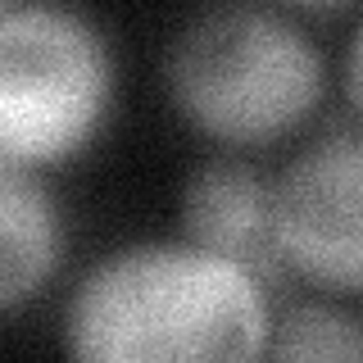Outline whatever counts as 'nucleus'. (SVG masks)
<instances>
[{
	"instance_id": "f257e3e1",
	"label": "nucleus",
	"mask_w": 363,
	"mask_h": 363,
	"mask_svg": "<svg viewBox=\"0 0 363 363\" xmlns=\"http://www.w3.org/2000/svg\"><path fill=\"white\" fill-rule=\"evenodd\" d=\"M268 332V281L191 241L113 250L64 309V350L100 363H236L264 354Z\"/></svg>"
},
{
	"instance_id": "f03ea898",
	"label": "nucleus",
	"mask_w": 363,
	"mask_h": 363,
	"mask_svg": "<svg viewBox=\"0 0 363 363\" xmlns=\"http://www.w3.org/2000/svg\"><path fill=\"white\" fill-rule=\"evenodd\" d=\"M164 86L200 136L218 145H268L313 118L327 96V60L286 14L223 5L173 37Z\"/></svg>"
},
{
	"instance_id": "7ed1b4c3",
	"label": "nucleus",
	"mask_w": 363,
	"mask_h": 363,
	"mask_svg": "<svg viewBox=\"0 0 363 363\" xmlns=\"http://www.w3.org/2000/svg\"><path fill=\"white\" fill-rule=\"evenodd\" d=\"M113 50L68 5L0 14V164L50 168L82 155L113 109Z\"/></svg>"
},
{
	"instance_id": "20e7f679",
	"label": "nucleus",
	"mask_w": 363,
	"mask_h": 363,
	"mask_svg": "<svg viewBox=\"0 0 363 363\" xmlns=\"http://www.w3.org/2000/svg\"><path fill=\"white\" fill-rule=\"evenodd\" d=\"M272 241L291 277L363 295V128L323 132L277 173Z\"/></svg>"
},
{
	"instance_id": "39448f33",
	"label": "nucleus",
	"mask_w": 363,
	"mask_h": 363,
	"mask_svg": "<svg viewBox=\"0 0 363 363\" xmlns=\"http://www.w3.org/2000/svg\"><path fill=\"white\" fill-rule=\"evenodd\" d=\"M182 241L245 264L268 286L286 277L272 241V182L241 159H209L186 177L177 200Z\"/></svg>"
},
{
	"instance_id": "423d86ee",
	"label": "nucleus",
	"mask_w": 363,
	"mask_h": 363,
	"mask_svg": "<svg viewBox=\"0 0 363 363\" xmlns=\"http://www.w3.org/2000/svg\"><path fill=\"white\" fill-rule=\"evenodd\" d=\"M64 264V213L37 168L0 164V313L32 304Z\"/></svg>"
},
{
	"instance_id": "0eeeda50",
	"label": "nucleus",
	"mask_w": 363,
	"mask_h": 363,
	"mask_svg": "<svg viewBox=\"0 0 363 363\" xmlns=\"http://www.w3.org/2000/svg\"><path fill=\"white\" fill-rule=\"evenodd\" d=\"M268 359H363V323L340 304L309 300L272 323Z\"/></svg>"
},
{
	"instance_id": "6e6552de",
	"label": "nucleus",
	"mask_w": 363,
	"mask_h": 363,
	"mask_svg": "<svg viewBox=\"0 0 363 363\" xmlns=\"http://www.w3.org/2000/svg\"><path fill=\"white\" fill-rule=\"evenodd\" d=\"M345 96L354 105V113L363 118V23H359L354 37H350V50H345Z\"/></svg>"
},
{
	"instance_id": "1a4fd4ad",
	"label": "nucleus",
	"mask_w": 363,
	"mask_h": 363,
	"mask_svg": "<svg viewBox=\"0 0 363 363\" xmlns=\"http://www.w3.org/2000/svg\"><path fill=\"white\" fill-rule=\"evenodd\" d=\"M281 5L300 9V14H340V9L359 5V0H281Z\"/></svg>"
},
{
	"instance_id": "9d476101",
	"label": "nucleus",
	"mask_w": 363,
	"mask_h": 363,
	"mask_svg": "<svg viewBox=\"0 0 363 363\" xmlns=\"http://www.w3.org/2000/svg\"><path fill=\"white\" fill-rule=\"evenodd\" d=\"M9 5H14V0H0V14H5V9H9Z\"/></svg>"
}]
</instances>
